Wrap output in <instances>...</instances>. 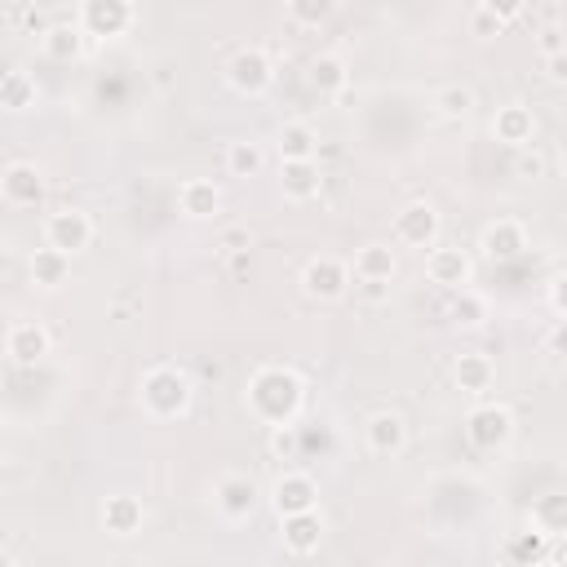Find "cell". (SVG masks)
Instances as JSON below:
<instances>
[{
  "mask_svg": "<svg viewBox=\"0 0 567 567\" xmlns=\"http://www.w3.org/2000/svg\"><path fill=\"white\" fill-rule=\"evenodd\" d=\"M244 403H248V412L261 421V425H292L297 421V412H301V403H306V385H301V377L292 372V368H279V363H266V368H257L252 372V381H248V390H244Z\"/></svg>",
  "mask_w": 567,
  "mask_h": 567,
  "instance_id": "obj_1",
  "label": "cell"
},
{
  "mask_svg": "<svg viewBox=\"0 0 567 567\" xmlns=\"http://www.w3.org/2000/svg\"><path fill=\"white\" fill-rule=\"evenodd\" d=\"M190 399H195V385H190V377H186L182 368L155 363V368L142 372L137 403H142V412H146L151 421H177V416H186Z\"/></svg>",
  "mask_w": 567,
  "mask_h": 567,
  "instance_id": "obj_2",
  "label": "cell"
},
{
  "mask_svg": "<svg viewBox=\"0 0 567 567\" xmlns=\"http://www.w3.org/2000/svg\"><path fill=\"white\" fill-rule=\"evenodd\" d=\"M465 443L474 447V452H501V447H509V439H514V412L505 408V403H492V399H483V403H474L470 412H465Z\"/></svg>",
  "mask_w": 567,
  "mask_h": 567,
  "instance_id": "obj_3",
  "label": "cell"
},
{
  "mask_svg": "<svg viewBox=\"0 0 567 567\" xmlns=\"http://www.w3.org/2000/svg\"><path fill=\"white\" fill-rule=\"evenodd\" d=\"M213 505L226 523H248L261 505V487L252 474H239V470H226L217 483H213Z\"/></svg>",
  "mask_w": 567,
  "mask_h": 567,
  "instance_id": "obj_4",
  "label": "cell"
},
{
  "mask_svg": "<svg viewBox=\"0 0 567 567\" xmlns=\"http://www.w3.org/2000/svg\"><path fill=\"white\" fill-rule=\"evenodd\" d=\"M226 84L244 97H261L270 84H275V62L266 49L248 44V49H235L230 62H226Z\"/></svg>",
  "mask_w": 567,
  "mask_h": 567,
  "instance_id": "obj_5",
  "label": "cell"
},
{
  "mask_svg": "<svg viewBox=\"0 0 567 567\" xmlns=\"http://www.w3.org/2000/svg\"><path fill=\"white\" fill-rule=\"evenodd\" d=\"M394 244H403V248H430V244H439V230H443V217H439V208L430 204V199H412V204H403L399 213H394Z\"/></svg>",
  "mask_w": 567,
  "mask_h": 567,
  "instance_id": "obj_6",
  "label": "cell"
},
{
  "mask_svg": "<svg viewBox=\"0 0 567 567\" xmlns=\"http://www.w3.org/2000/svg\"><path fill=\"white\" fill-rule=\"evenodd\" d=\"M350 288V261L332 257V252H319L301 266V292L315 297V301H341Z\"/></svg>",
  "mask_w": 567,
  "mask_h": 567,
  "instance_id": "obj_7",
  "label": "cell"
},
{
  "mask_svg": "<svg viewBox=\"0 0 567 567\" xmlns=\"http://www.w3.org/2000/svg\"><path fill=\"white\" fill-rule=\"evenodd\" d=\"M44 244L58 248V252H66V257L84 252L93 244V217L84 208H53L44 217Z\"/></svg>",
  "mask_w": 567,
  "mask_h": 567,
  "instance_id": "obj_8",
  "label": "cell"
},
{
  "mask_svg": "<svg viewBox=\"0 0 567 567\" xmlns=\"http://www.w3.org/2000/svg\"><path fill=\"white\" fill-rule=\"evenodd\" d=\"M425 275L439 288H470L474 284V257L461 244H430L425 248Z\"/></svg>",
  "mask_w": 567,
  "mask_h": 567,
  "instance_id": "obj_9",
  "label": "cell"
},
{
  "mask_svg": "<svg viewBox=\"0 0 567 567\" xmlns=\"http://www.w3.org/2000/svg\"><path fill=\"white\" fill-rule=\"evenodd\" d=\"M49 350H53V337H49V328H44L40 319H18V323H9V332H4V354H9V363L35 368V363H44Z\"/></svg>",
  "mask_w": 567,
  "mask_h": 567,
  "instance_id": "obj_10",
  "label": "cell"
},
{
  "mask_svg": "<svg viewBox=\"0 0 567 567\" xmlns=\"http://www.w3.org/2000/svg\"><path fill=\"white\" fill-rule=\"evenodd\" d=\"M133 27V0H84L80 4V31L97 40H115Z\"/></svg>",
  "mask_w": 567,
  "mask_h": 567,
  "instance_id": "obj_11",
  "label": "cell"
},
{
  "mask_svg": "<svg viewBox=\"0 0 567 567\" xmlns=\"http://www.w3.org/2000/svg\"><path fill=\"white\" fill-rule=\"evenodd\" d=\"M279 540H284V549H288L292 558L319 554V545H323V514H319V505H315V509L284 514V518H279Z\"/></svg>",
  "mask_w": 567,
  "mask_h": 567,
  "instance_id": "obj_12",
  "label": "cell"
},
{
  "mask_svg": "<svg viewBox=\"0 0 567 567\" xmlns=\"http://www.w3.org/2000/svg\"><path fill=\"white\" fill-rule=\"evenodd\" d=\"M319 505V483L306 474V470H284L275 483H270V509L284 518V514H297V509H315Z\"/></svg>",
  "mask_w": 567,
  "mask_h": 567,
  "instance_id": "obj_13",
  "label": "cell"
},
{
  "mask_svg": "<svg viewBox=\"0 0 567 567\" xmlns=\"http://www.w3.org/2000/svg\"><path fill=\"white\" fill-rule=\"evenodd\" d=\"M363 447L372 452V456H399L403 447H408V421L399 416V412H390V408H381V412H372L368 421H363Z\"/></svg>",
  "mask_w": 567,
  "mask_h": 567,
  "instance_id": "obj_14",
  "label": "cell"
},
{
  "mask_svg": "<svg viewBox=\"0 0 567 567\" xmlns=\"http://www.w3.org/2000/svg\"><path fill=\"white\" fill-rule=\"evenodd\" d=\"M0 195H4L13 208H35V204L44 199V173H40L35 164H27V159H13V164H4V173H0Z\"/></svg>",
  "mask_w": 567,
  "mask_h": 567,
  "instance_id": "obj_15",
  "label": "cell"
},
{
  "mask_svg": "<svg viewBox=\"0 0 567 567\" xmlns=\"http://www.w3.org/2000/svg\"><path fill=\"white\" fill-rule=\"evenodd\" d=\"M478 248H483L492 261H514V257L527 252V226H523L518 217H496V221L483 226Z\"/></svg>",
  "mask_w": 567,
  "mask_h": 567,
  "instance_id": "obj_16",
  "label": "cell"
},
{
  "mask_svg": "<svg viewBox=\"0 0 567 567\" xmlns=\"http://www.w3.org/2000/svg\"><path fill=\"white\" fill-rule=\"evenodd\" d=\"M279 190L292 204H310L323 190V173L319 159H279Z\"/></svg>",
  "mask_w": 567,
  "mask_h": 567,
  "instance_id": "obj_17",
  "label": "cell"
},
{
  "mask_svg": "<svg viewBox=\"0 0 567 567\" xmlns=\"http://www.w3.org/2000/svg\"><path fill=\"white\" fill-rule=\"evenodd\" d=\"M177 213L186 221H213L221 213V186L208 177H186L177 186Z\"/></svg>",
  "mask_w": 567,
  "mask_h": 567,
  "instance_id": "obj_18",
  "label": "cell"
},
{
  "mask_svg": "<svg viewBox=\"0 0 567 567\" xmlns=\"http://www.w3.org/2000/svg\"><path fill=\"white\" fill-rule=\"evenodd\" d=\"M492 137L496 142H505V146H532L536 142V115H532V106H523V102H505V106H496V115H492Z\"/></svg>",
  "mask_w": 567,
  "mask_h": 567,
  "instance_id": "obj_19",
  "label": "cell"
},
{
  "mask_svg": "<svg viewBox=\"0 0 567 567\" xmlns=\"http://www.w3.org/2000/svg\"><path fill=\"white\" fill-rule=\"evenodd\" d=\"M142 523H146V509H142L137 496L115 492V496L102 501V532H106V536H137Z\"/></svg>",
  "mask_w": 567,
  "mask_h": 567,
  "instance_id": "obj_20",
  "label": "cell"
},
{
  "mask_svg": "<svg viewBox=\"0 0 567 567\" xmlns=\"http://www.w3.org/2000/svg\"><path fill=\"white\" fill-rule=\"evenodd\" d=\"M452 381H456V390H465V394H487L492 381H496V363H492L483 350H465V354H456V363H452Z\"/></svg>",
  "mask_w": 567,
  "mask_h": 567,
  "instance_id": "obj_21",
  "label": "cell"
},
{
  "mask_svg": "<svg viewBox=\"0 0 567 567\" xmlns=\"http://www.w3.org/2000/svg\"><path fill=\"white\" fill-rule=\"evenodd\" d=\"M399 275V252L390 244H363L354 248L350 279H394Z\"/></svg>",
  "mask_w": 567,
  "mask_h": 567,
  "instance_id": "obj_22",
  "label": "cell"
},
{
  "mask_svg": "<svg viewBox=\"0 0 567 567\" xmlns=\"http://www.w3.org/2000/svg\"><path fill=\"white\" fill-rule=\"evenodd\" d=\"M40 49L49 62H75L84 53V31L80 22H53L40 31Z\"/></svg>",
  "mask_w": 567,
  "mask_h": 567,
  "instance_id": "obj_23",
  "label": "cell"
},
{
  "mask_svg": "<svg viewBox=\"0 0 567 567\" xmlns=\"http://www.w3.org/2000/svg\"><path fill=\"white\" fill-rule=\"evenodd\" d=\"M275 151H279V159H315V151H319L315 124H306V120H284L279 133H275Z\"/></svg>",
  "mask_w": 567,
  "mask_h": 567,
  "instance_id": "obj_24",
  "label": "cell"
},
{
  "mask_svg": "<svg viewBox=\"0 0 567 567\" xmlns=\"http://www.w3.org/2000/svg\"><path fill=\"white\" fill-rule=\"evenodd\" d=\"M27 270H31V284H35V288L58 292V288L71 279V257L44 244V248H35V252H31V266H27Z\"/></svg>",
  "mask_w": 567,
  "mask_h": 567,
  "instance_id": "obj_25",
  "label": "cell"
},
{
  "mask_svg": "<svg viewBox=\"0 0 567 567\" xmlns=\"http://www.w3.org/2000/svg\"><path fill=\"white\" fill-rule=\"evenodd\" d=\"M306 84L315 93H341L350 84V66L341 53H315L310 58V71H306Z\"/></svg>",
  "mask_w": 567,
  "mask_h": 567,
  "instance_id": "obj_26",
  "label": "cell"
},
{
  "mask_svg": "<svg viewBox=\"0 0 567 567\" xmlns=\"http://www.w3.org/2000/svg\"><path fill=\"white\" fill-rule=\"evenodd\" d=\"M40 102V84L31 71H4L0 75V111H31Z\"/></svg>",
  "mask_w": 567,
  "mask_h": 567,
  "instance_id": "obj_27",
  "label": "cell"
},
{
  "mask_svg": "<svg viewBox=\"0 0 567 567\" xmlns=\"http://www.w3.org/2000/svg\"><path fill=\"white\" fill-rule=\"evenodd\" d=\"M549 540H554V536H545L540 527L514 532V536H509V545L501 549V558H505V563H518V567H532V563H540V558H545Z\"/></svg>",
  "mask_w": 567,
  "mask_h": 567,
  "instance_id": "obj_28",
  "label": "cell"
},
{
  "mask_svg": "<svg viewBox=\"0 0 567 567\" xmlns=\"http://www.w3.org/2000/svg\"><path fill=\"white\" fill-rule=\"evenodd\" d=\"M261 164H266L261 142H252V137H235V142H226V173H230V177H257Z\"/></svg>",
  "mask_w": 567,
  "mask_h": 567,
  "instance_id": "obj_29",
  "label": "cell"
},
{
  "mask_svg": "<svg viewBox=\"0 0 567 567\" xmlns=\"http://www.w3.org/2000/svg\"><path fill=\"white\" fill-rule=\"evenodd\" d=\"M447 319H452L456 328H483V319H487V297L474 292V288H452Z\"/></svg>",
  "mask_w": 567,
  "mask_h": 567,
  "instance_id": "obj_30",
  "label": "cell"
},
{
  "mask_svg": "<svg viewBox=\"0 0 567 567\" xmlns=\"http://www.w3.org/2000/svg\"><path fill=\"white\" fill-rule=\"evenodd\" d=\"M532 527H540L545 536H563L567 532V496H558V492L540 496L532 505Z\"/></svg>",
  "mask_w": 567,
  "mask_h": 567,
  "instance_id": "obj_31",
  "label": "cell"
},
{
  "mask_svg": "<svg viewBox=\"0 0 567 567\" xmlns=\"http://www.w3.org/2000/svg\"><path fill=\"white\" fill-rule=\"evenodd\" d=\"M434 111H439L443 120H465V115L474 111V89H470V84H443V89L434 93Z\"/></svg>",
  "mask_w": 567,
  "mask_h": 567,
  "instance_id": "obj_32",
  "label": "cell"
},
{
  "mask_svg": "<svg viewBox=\"0 0 567 567\" xmlns=\"http://www.w3.org/2000/svg\"><path fill=\"white\" fill-rule=\"evenodd\" d=\"M284 9H288V18L297 27H323L332 18L337 0H284Z\"/></svg>",
  "mask_w": 567,
  "mask_h": 567,
  "instance_id": "obj_33",
  "label": "cell"
},
{
  "mask_svg": "<svg viewBox=\"0 0 567 567\" xmlns=\"http://www.w3.org/2000/svg\"><path fill=\"white\" fill-rule=\"evenodd\" d=\"M536 53H540V58L567 53V40H563V27H558V22H545V27L536 31Z\"/></svg>",
  "mask_w": 567,
  "mask_h": 567,
  "instance_id": "obj_34",
  "label": "cell"
},
{
  "mask_svg": "<svg viewBox=\"0 0 567 567\" xmlns=\"http://www.w3.org/2000/svg\"><path fill=\"white\" fill-rule=\"evenodd\" d=\"M501 31H505V22H496L487 9H474V13H470V35H474V40H496Z\"/></svg>",
  "mask_w": 567,
  "mask_h": 567,
  "instance_id": "obj_35",
  "label": "cell"
},
{
  "mask_svg": "<svg viewBox=\"0 0 567 567\" xmlns=\"http://www.w3.org/2000/svg\"><path fill=\"white\" fill-rule=\"evenodd\" d=\"M478 9H487L496 22H514V18H523V9H527V0H478Z\"/></svg>",
  "mask_w": 567,
  "mask_h": 567,
  "instance_id": "obj_36",
  "label": "cell"
},
{
  "mask_svg": "<svg viewBox=\"0 0 567 567\" xmlns=\"http://www.w3.org/2000/svg\"><path fill=\"white\" fill-rule=\"evenodd\" d=\"M518 151H523V155H518V177H527V182L545 177V155H540L536 146H532V151H527V146H518Z\"/></svg>",
  "mask_w": 567,
  "mask_h": 567,
  "instance_id": "obj_37",
  "label": "cell"
},
{
  "mask_svg": "<svg viewBox=\"0 0 567 567\" xmlns=\"http://www.w3.org/2000/svg\"><path fill=\"white\" fill-rule=\"evenodd\" d=\"M354 288H359L368 301H385V297H390V279H354Z\"/></svg>",
  "mask_w": 567,
  "mask_h": 567,
  "instance_id": "obj_38",
  "label": "cell"
},
{
  "mask_svg": "<svg viewBox=\"0 0 567 567\" xmlns=\"http://www.w3.org/2000/svg\"><path fill=\"white\" fill-rule=\"evenodd\" d=\"M545 75H549L554 84H563V80H567V53H554V58H545Z\"/></svg>",
  "mask_w": 567,
  "mask_h": 567,
  "instance_id": "obj_39",
  "label": "cell"
},
{
  "mask_svg": "<svg viewBox=\"0 0 567 567\" xmlns=\"http://www.w3.org/2000/svg\"><path fill=\"white\" fill-rule=\"evenodd\" d=\"M549 310H554V315H563V279H558V275L549 279Z\"/></svg>",
  "mask_w": 567,
  "mask_h": 567,
  "instance_id": "obj_40",
  "label": "cell"
},
{
  "mask_svg": "<svg viewBox=\"0 0 567 567\" xmlns=\"http://www.w3.org/2000/svg\"><path fill=\"white\" fill-rule=\"evenodd\" d=\"M244 244H248V235H244V230H230V235L221 239V248H230V252H239Z\"/></svg>",
  "mask_w": 567,
  "mask_h": 567,
  "instance_id": "obj_41",
  "label": "cell"
}]
</instances>
